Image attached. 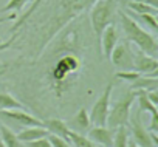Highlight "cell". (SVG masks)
I'll list each match as a JSON object with an SVG mask.
<instances>
[{
  "mask_svg": "<svg viewBox=\"0 0 158 147\" xmlns=\"http://www.w3.org/2000/svg\"><path fill=\"white\" fill-rule=\"evenodd\" d=\"M81 70V59L73 53L62 54L50 68V85L56 96H62L74 84Z\"/></svg>",
  "mask_w": 158,
  "mask_h": 147,
  "instance_id": "1",
  "label": "cell"
},
{
  "mask_svg": "<svg viewBox=\"0 0 158 147\" xmlns=\"http://www.w3.org/2000/svg\"><path fill=\"white\" fill-rule=\"evenodd\" d=\"M95 2L96 0H62V2L59 3V6H57V11L50 19L48 25H45V33L42 34L37 54H40L44 51L45 45L57 34V31L62 27H65L74 16H77L81 11H84L90 3H95Z\"/></svg>",
  "mask_w": 158,
  "mask_h": 147,
  "instance_id": "2",
  "label": "cell"
},
{
  "mask_svg": "<svg viewBox=\"0 0 158 147\" xmlns=\"http://www.w3.org/2000/svg\"><path fill=\"white\" fill-rule=\"evenodd\" d=\"M119 22H121V27H123V31L126 34V39L132 43H135L138 47V50H141L143 53L152 56V57H156L158 54V43H156V39L147 33L146 30H143L139 27V23L132 17L129 16L126 11H121L119 10Z\"/></svg>",
  "mask_w": 158,
  "mask_h": 147,
  "instance_id": "3",
  "label": "cell"
},
{
  "mask_svg": "<svg viewBox=\"0 0 158 147\" xmlns=\"http://www.w3.org/2000/svg\"><path fill=\"white\" fill-rule=\"evenodd\" d=\"M115 11H116V0H96L93 3L90 11V22L98 40L106 27L112 23Z\"/></svg>",
  "mask_w": 158,
  "mask_h": 147,
  "instance_id": "4",
  "label": "cell"
},
{
  "mask_svg": "<svg viewBox=\"0 0 158 147\" xmlns=\"http://www.w3.org/2000/svg\"><path fill=\"white\" fill-rule=\"evenodd\" d=\"M135 99H136V92L135 90L126 92L124 96H121L112 105V108H109L106 125H109L110 129H118L119 125H127L129 118H130V108H132Z\"/></svg>",
  "mask_w": 158,
  "mask_h": 147,
  "instance_id": "5",
  "label": "cell"
},
{
  "mask_svg": "<svg viewBox=\"0 0 158 147\" xmlns=\"http://www.w3.org/2000/svg\"><path fill=\"white\" fill-rule=\"evenodd\" d=\"M113 85L115 82L110 81L104 92L101 93V96L96 99V102L93 104L89 116H90V122L93 125H106L107 121V115H109V108H110V99H112V93H113Z\"/></svg>",
  "mask_w": 158,
  "mask_h": 147,
  "instance_id": "6",
  "label": "cell"
},
{
  "mask_svg": "<svg viewBox=\"0 0 158 147\" xmlns=\"http://www.w3.org/2000/svg\"><path fill=\"white\" fill-rule=\"evenodd\" d=\"M141 113L139 110L135 112L133 116L129 118V122L127 125H130L127 130H129V135L132 136V139L139 145V147H156L150 138V132L144 127L143 124V119H141Z\"/></svg>",
  "mask_w": 158,
  "mask_h": 147,
  "instance_id": "7",
  "label": "cell"
},
{
  "mask_svg": "<svg viewBox=\"0 0 158 147\" xmlns=\"http://www.w3.org/2000/svg\"><path fill=\"white\" fill-rule=\"evenodd\" d=\"M109 59L118 71L133 70V51L130 50L129 43H116Z\"/></svg>",
  "mask_w": 158,
  "mask_h": 147,
  "instance_id": "8",
  "label": "cell"
},
{
  "mask_svg": "<svg viewBox=\"0 0 158 147\" xmlns=\"http://www.w3.org/2000/svg\"><path fill=\"white\" fill-rule=\"evenodd\" d=\"M0 119L6 124H13V125H20V127H33V125H40L42 127V121L37 119L36 116L30 115L25 110H0Z\"/></svg>",
  "mask_w": 158,
  "mask_h": 147,
  "instance_id": "9",
  "label": "cell"
},
{
  "mask_svg": "<svg viewBox=\"0 0 158 147\" xmlns=\"http://www.w3.org/2000/svg\"><path fill=\"white\" fill-rule=\"evenodd\" d=\"M133 71H138L141 75H158V60L141 50L133 53Z\"/></svg>",
  "mask_w": 158,
  "mask_h": 147,
  "instance_id": "10",
  "label": "cell"
},
{
  "mask_svg": "<svg viewBox=\"0 0 158 147\" xmlns=\"http://www.w3.org/2000/svg\"><path fill=\"white\" fill-rule=\"evenodd\" d=\"M118 39H119V36H118V30H116V27H115L113 23L107 25L106 30L102 31L101 37H99L101 53H102V56H104L106 59L110 57V54H112L115 45L118 43Z\"/></svg>",
  "mask_w": 158,
  "mask_h": 147,
  "instance_id": "11",
  "label": "cell"
},
{
  "mask_svg": "<svg viewBox=\"0 0 158 147\" xmlns=\"http://www.w3.org/2000/svg\"><path fill=\"white\" fill-rule=\"evenodd\" d=\"M87 133H89L87 138L95 144H99L102 147H112L115 129H110L107 125H95L93 129H89Z\"/></svg>",
  "mask_w": 158,
  "mask_h": 147,
  "instance_id": "12",
  "label": "cell"
},
{
  "mask_svg": "<svg viewBox=\"0 0 158 147\" xmlns=\"http://www.w3.org/2000/svg\"><path fill=\"white\" fill-rule=\"evenodd\" d=\"M65 124H67V127L70 129V132H74V133H79V135L87 133V130H89L90 125H92L90 116H89V112L85 110V107H81V108L77 110V113H76L71 119L65 121Z\"/></svg>",
  "mask_w": 158,
  "mask_h": 147,
  "instance_id": "13",
  "label": "cell"
},
{
  "mask_svg": "<svg viewBox=\"0 0 158 147\" xmlns=\"http://www.w3.org/2000/svg\"><path fill=\"white\" fill-rule=\"evenodd\" d=\"M158 88V78L156 75H139L130 82V90H155Z\"/></svg>",
  "mask_w": 158,
  "mask_h": 147,
  "instance_id": "14",
  "label": "cell"
},
{
  "mask_svg": "<svg viewBox=\"0 0 158 147\" xmlns=\"http://www.w3.org/2000/svg\"><path fill=\"white\" fill-rule=\"evenodd\" d=\"M42 127H45L50 135H56V136H60V138L68 139L70 129L67 127L65 121H62V119H57V118L45 119V121H42Z\"/></svg>",
  "mask_w": 158,
  "mask_h": 147,
  "instance_id": "15",
  "label": "cell"
},
{
  "mask_svg": "<svg viewBox=\"0 0 158 147\" xmlns=\"http://www.w3.org/2000/svg\"><path fill=\"white\" fill-rule=\"evenodd\" d=\"M19 141L20 142H30V141H34V139H39V138H44L48 135L47 129L45 127H40V125H33V127H25L23 130H20L19 133H16Z\"/></svg>",
  "mask_w": 158,
  "mask_h": 147,
  "instance_id": "16",
  "label": "cell"
},
{
  "mask_svg": "<svg viewBox=\"0 0 158 147\" xmlns=\"http://www.w3.org/2000/svg\"><path fill=\"white\" fill-rule=\"evenodd\" d=\"M0 139L3 141V144L6 147H23V142L19 141L17 135L11 129H8L6 124L0 125Z\"/></svg>",
  "mask_w": 158,
  "mask_h": 147,
  "instance_id": "17",
  "label": "cell"
},
{
  "mask_svg": "<svg viewBox=\"0 0 158 147\" xmlns=\"http://www.w3.org/2000/svg\"><path fill=\"white\" fill-rule=\"evenodd\" d=\"M126 8L130 10V13H135V14H153V16L158 14L156 6H152V5L144 3V2H127Z\"/></svg>",
  "mask_w": 158,
  "mask_h": 147,
  "instance_id": "18",
  "label": "cell"
},
{
  "mask_svg": "<svg viewBox=\"0 0 158 147\" xmlns=\"http://www.w3.org/2000/svg\"><path fill=\"white\" fill-rule=\"evenodd\" d=\"M136 99H138V110L139 112H146V113H150V115L158 113V107L153 105L149 101L146 90H136Z\"/></svg>",
  "mask_w": 158,
  "mask_h": 147,
  "instance_id": "19",
  "label": "cell"
},
{
  "mask_svg": "<svg viewBox=\"0 0 158 147\" xmlns=\"http://www.w3.org/2000/svg\"><path fill=\"white\" fill-rule=\"evenodd\" d=\"M25 110L23 104L19 102L13 95L10 93H0V110Z\"/></svg>",
  "mask_w": 158,
  "mask_h": 147,
  "instance_id": "20",
  "label": "cell"
},
{
  "mask_svg": "<svg viewBox=\"0 0 158 147\" xmlns=\"http://www.w3.org/2000/svg\"><path fill=\"white\" fill-rule=\"evenodd\" d=\"M129 138H130V135H129L127 125H119L118 129H115V135H113L112 147H127Z\"/></svg>",
  "mask_w": 158,
  "mask_h": 147,
  "instance_id": "21",
  "label": "cell"
},
{
  "mask_svg": "<svg viewBox=\"0 0 158 147\" xmlns=\"http://www.w3.org/2000/svg\"><path fill=\"white\" fill-rule=\"evenodd\" d=\"M68 141L73 144V147H98V144L90 141L85 135H79V133H74V132H70Z\"/></svg>",
  "mask_w": 158,
  "mask_h": 147,
  "instance_id": "22",
  "label": "cell"
},
{
  "mask_svg": "<svg viewBox=\"0 0 158 147\" xmlns=\"http://www.w3.org/2000/svg\"><path fill=\"white\" fill-rule=\"evenodd\" d=\"M130 14H133L138 20H141L143 23H146V27H149L152 31H158L156 16H153V14H135V13H130Z\"/></svg>",
  "mask_w": 158,
  "mask_h": 147,
  "instance_id": "23",
  "label": "cell"
},
{
  "mask_svg": "<svg viewBox=\"0 0 158 147\" xmlns=\"http://www.w3.org/2000/svg\"><path fill=\"white\" fill-rule=\"evenodd\" d=\"M28 2H34V0H10V2L3 6V13H6V11H19V10H22Z\"/></svg>",
  "mask_w": 158,
  "mask_h": 147,
  "instance_id": "24",
  "label": "cell"
},
{
  "mask_svg": "<svg viewBox=\"0 0 158 147\" xmlns=\"http://www.w3.org/2000/svg\"><path fill=\"white\" fill-rule=\"evenodd\" d=\"M47 138H48L51 147H73L71 142L68 139H65V138H60V136H56V135H50V133H48Z\"/></svg>",
  "mask_w": 158,
  "mask_h": 147,
  "instance_id": "25",
  "label": "cell"
},
{
  "mask_svg": "<svg viewBox=\"0 0 158 147\" xmlns=\"http://www.w3.org/2000/svg\"><path fill=\"white\" fill-rule=\"evenodd\" d=\"M47 136L39 138V139H34V141H30V142H25V144H27V147H51V144H50V141H48Z\"/></svg>",
  "mask_w": 158,
  "mask_h": 147,
  "instance_id": "26",
  "label": "cell"
},
{
  "mask_svg": "<svg viewBox=\"0 0 158 147\" xmlns=\"http://www.w3.org/2000/svg\"><path fill=\"white\" fill-rule=\"evenodd\" d=\"M149 132H153V133H158V113H153L150 115V124H149Z\"/></svg>",
  "mask_w": 158,
  "mask_h": 147,
  "instance_id": "27",
  "label": "cell"
},
{
  "mask_svg": "<svg viewBox=\"0 0 158 147\" xmlns=\"http://www.w3.org/2000/svg\"><path fill=\"white\" fill-rule=\"evenodd\" d=\"M146 95H147L149 101H150L153 105L158 107V88H155V90H149V92H146Z\"/></svg>",
  "mask_w": 158,
  "mask_h": 147,
  "instance_id": "28",
  "label": "cell"
},
{
  "mask_svg": "<svg viewBox=\"0 0 158 147\" xmlns=\"http://www.w3.org/2000/svg\"><path fill=\"white\" fill-rule=\"evenodd\" d=\"M14 40H16V36H13L10 40H6V42H0V51H3V50H6V48H10L13 43H14Z\"/></svg>",
  "mask_w": 158,
  "mask_h": 147,
  "instance_id": "29",
  "label": "cell"
},
{
  "mask_svg": "<svg viewBox=\"0 0 158 147\" xmlns=\"http://www.w3.org/2000/svg\"><path fill=\"white\" fill-rule=\"evenodd\" d=\"M127 2H144V3H149V5L158 8V0H124V3H127Z\"/></svg>",
  "mask_w": 158,
  "mask_h": 147,
  "instance_id": "30",
  "label": "cell"
},
{
  "mask_svg": "<svg viewBox=\"0 0 158 147\" xmlns=\"http://www.w3.org/2000/svg\"><path fill=\"white\" fill-rule=\"evenodd\" d=\"M17 16L16 14H10V16H2L0 17V23H3V22H8V20H13V19H16Z\"/></svg>",
  "mask_w": 158,
  "mask_h": 147,
  "instance_id": "31",
  "label": "cell"
},
{
  "mask_svg": "<svg viewBox=\"0 0 158 147\" xmlns=\"http://www.w3.org/2000/svg\"><path fill=\"white\" fill-rule=\"evenodd\" d=\"M127 147H139V145H138V144H136V142H135V141H133L132 138H129V142H127Z\"/></svg>",
  "mask_w": 158,
  "mask_h": 147,
  "instance_id": "32",
  "label": "cell"
},
{
  "mask_svg": "<svg viewBox=\"0 0 158 147\" xmlns=\"http://www.w3.org/2000/svg\"><path fill=\"white\" fill-rule=\"evenodd\" d=\"M5 75V68H2V67H0V78H2Z\"/></svg>",
  "mask_w": 158,
  "mask_h": 147,
  "instance_id": "33",
  "label": "cell"
},
{
  "mask_svg": "<svg viewBox=\"0 0 158 147\" xmlns=\"http://www.w3.org/2000/svg\"><path fill=\"white\" fill-rule=\"evenodd\" d=\"M0 147H6V145L3 144V141H2V139H0Z\"/></svg>",
  "mask_w": 158,
  "mask_h": 147,
  "instance_id": "34",
  "label": "cell"
},
{
  "mask_svg": "<svg viewBox=\"0 0 158 147\" xmlns=\"http://www.w3.org/2000/svg\"><path fill=\"white\" fill-rule=\"evenodd\" d=\"M0 42H2V39H0Z\"/></svg>",
  "mask_w": 158,
  "mask_h": 147,
  "instance_id": "35",
  "label": "cell"
},
{
  "mask_svg": "<svg viewBox=\"0 0 158 147\" xmlns=\"http://www.w3.org/2000/svg\"><path fill=\"white\" fill-rule=\"evenodd\" d=\"M0 67H2V63H0Z\"/></svg>",
  "mask_w": 158,
  "mask_h": 147,
  "instance_id": "36",
  "label": "cell"
}]
</instances>
